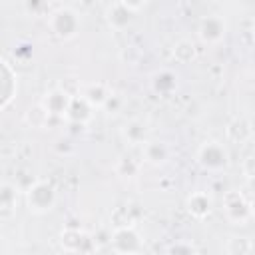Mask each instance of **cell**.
Here are the masks:
<instances>
[{"mask_svg":"<svg viewBox=\"0 0 255 255\" xmlns=\"http://www.w3.org/2000/svg\"><path fill=\"white\" fill-rule=\"evenodd\" d=\"M48 26H50L52 34L58 36L60 40H70V38H74V36L78 34V30H80V16H78L72 8L60 6V8H56V10L50 14Z\"/></svg>","mask_w":255,"mask_h":255,"instance_id":"1","label":"cell"},{"mask_svg":"<svg viewBox=\"0 0 255 255\" xmlns=\"http://www.w3.org/2000/svg\"><path fill=\"white\" fill-rule=\"evenodd\" d=\"M110 245L118 255H139L143 249L141 235L135 231L133 225L116 227L110 237Z\"/></svg>","mask_w":255,"mask_h":255,"instance_id":"2","label":"cell"},{"mask_svg":"<svg viewBox=\"0 0 255 255\" xmlns=\"http://www.w3.org/2000/svg\"><path fill=\"white\" fill-rule=\"evenodd\" d=\"M26 203L28 209L34 213H46L56 203V189L48 181H34L26 189Z\"/></svg>","mask_w":255,"mask_h":255,"instance_id":"3","label":"cell"},{"mask_svg":"<svg viewBox=\"0 0 255 255\" xmlns=\"http://www.w3.org/2000/svg\"><path fill=\"white\" fill-rule=\"evenodd\" d=\"M197 163L207 171H219L229 163V153L219 141H205L197 149Z\"/></svg>","mask_w":255,"mask_h":255,"instance_id":"4","label":"cell"},{"mask_svg":"<svg viewBox=\"0 0 255 255\" xmlns=\"http://www.w3.org/2000/svg\"><path fill=\"white\" fill-rule=\"evenodd\" d=\"M223 211H225L227 219L237 223V225L247 223L253 215L251 201L245 199V195L241 191H227L223 195Z\"/></svg>","mask_w":255,"mask_h":255,"instance_id":"5","label":"cell"},{"mask_svg":"<svg viewBox=\"0 0 255 255\" xmlns=\"http://www.w3.org/2000/svg\"><path fill=\"white\" fill-rule=\"evenodd\" d=\"M62 247L70 255H90L96 249V241L92 235H86L82 229H64Z\"/></svg>","mask_w":255,"mask_h":255,"instance_id":"6","label":"cell"},{"mask_svg":"<svg viewBox=\"0 0 255 255\" xmlns=\"http://www.w3.org/2000/svg\"><path fill=\"white\" fill-rule=\"evenodd\" d=\"M225 32H227V24H225L223 16L209 14V16H203L199 20L197 34H199L203 44H217L219 40H223Z\"/></svg>","mask_w":255,"mask_h":255,"instance_id":"7","label":"cell"},{"mask_svg":"<svg viewBox=\"0 0 255 255\" xmlns=\"http://www.w3.org/2000/svg\"><path fill=\"white\" fill-rule=\"evenodd\" d=\"M133 16H135V14L129 10L128 2H114V4L108 6V10H106V20H108V24H110L114 30H124V28H128V26L131 24Z\"/></svg>","mask_w":255,"mask_h":255,"instance_id":"8","label":"cell"},{"mask_svg":"<svg viewBox=\"0 0 255 255\" xmlns=\"http://www.w3.org/2000/svg\"><path fill=\"white\" fill-rule=\"evenodd\" d=\"M70 96H66L60 88H56V90H52V92H48L46 96H44V100H42V108L48 112V116H56V118H64L66 116V112H68V106H70Z\"/></svg>","mask_w":255,"mask_h":255,"instance_id":"9","label":"cell"},{"mask_svg":"<svg viewBox=\"0 0 255 255\" xmlns=\"http://www.w3.org/2000/svg\"><path fill=\"white\" fill-rule=\"evenodd\" d=\"M92 106L82 98V96H76L70 100V106H68V112H66V118L70 124H80L84 126L90 118H92Z\"/></svg>","mask_w":255,"mask_h":255,"instance_id":"10","label":"cell"},{"mask_svg":"<svg viewBox=\"0 0 255 255\" xmlns=\"http://www.w3.org/2000/svg\"><path fill=\"white\" fill-rule=\"evenodd\" d=\"M187 211L191 217L195 219H203L209 215L211 211V197L205 193V191H193L189 197H187V203H185Z\"/></svg>","mask_w":255,"mask_h":255,"instance_id":"11","label":"cell"},{"mask_svg":"<svg viewBox=\"0 0 255 255\" xmlns=\"http://www.w3.org/2000/svg\"><path fill=\"white\" fill-rule=\"evenodd\" d=\"M177 88V76L171 70H159L151 76V90L159 96H169Z\"/></svg>","mask_w":255,"mask_h":255,"instance_id":"12","label":"cell"},{"mask_svg":"<svg viewBox=\"0 0 255 255\" xmlns=\"http://www.w3.org/2000/svg\"><path fill=\"white\" fill-rule=\"evenodd\" d=\"M110 88L106 86V84H102V82H94V84H88L82 92H80V96L92 106V108H102L104 104H106V100L110 98Z\"/></svg>","mask_w":255,"mask_h":255,"instance_id":"13","label":"cell"},{"mask_svg":"<svg viewBox=\"0 0 255 255\" xmlns=\"http://www.w3.org/2000/svg\"><path fill=\"white\" fill-rule=\"evenodd\" d=\"M141 149H143L145 161L151 163V165H161V163H165L169 159V147L163 141H151V139H147L141 145Z\"/></svg>","mask_w":255,"mask_h":255,"instance_id":"14","label":"cell"},{"mask_svg":"<svg viewBox=\"0 0 255 255\" xmlns=\"http://www.w3.org/2000/svg\"><path fill=\"white\" fill-rule=\"evenodd\" d=\"M16 197H18V189L12 183L0 185V217L4 219L12 217L14 207H16Z\"/></svg>","mask_w":255,"mask_h":255,"instance_id":"15","label":"cell"},{"mask_svg":"<svg viewBox=\"0 0 255 255\" xmlns=\"http://www.w3.org/2000/svg\"><path fill=\"white\" fill-rule=\"evenodd\" d=\"M124 137L131 145H143L147 141V128L139 120H131L124 126Z\"/></svg>","mask_w":255,"mask_h":255,"instance_id":"16","label":"cell"},{"mask_svg":"<svg viewBox=\"0 0 255 255\" xmlns=\"http://www.w3.org/2000/svg\"><path fill=\"white\" fill-rule=\"evenodd\" d=\"M171 52H173V58H175L179 64H189V62H193L195 56H197L195 44H193L191 40H179V42H175V46H173Z\"/></svg>","mask_w":255,"mask_h":255,"instance_id":"17","label":"cell"},{"mask_svg":"<svg viewBox=\"0 0 255 255\" xmlns=\"http://www.w3.org/2000/svg\"><path fill=\"white\" fill-rule=\"evenodd\" d=\"M225 249L229 255H249L251 249H253V243L249 237H243V235H231L225 243Z\"/></svg>","mask_w":255,"mask_h":255,"instance_id":"18","label":"cell"},{"mask_svg":"<svg viewBox=\"0 0 255 255\" xmlns=\"http://www.w3.org/2000/svg\"><path fill=\"white\" fill-rule=\"evenodd\" d=\"M116 171H118L122 177H135V175L139 173V161L133 159L131 155H124V157L118 161Z\"/></svg>","mask_w":255,"mask_h":255,"instance_id":"19","label":"cell"},{"mask_svg":"<svg viewBox=\"0 0 255 255\" xmlns=\"http://www.w3.org/2000/svg\"><path fill=\"white\" fill-rule=\"evenodd\" d=\"M48 112L38 104V106H34V108H30L28 110V114H26V122L28 124H32V128H46V124H48Z\"/></svg>","mask_w":255,"mask_h":255,"instance_id":"20","label":"cell"},{"mask_svg":"<svg viewBox=\"0 0 255 255\" xmlns=\"http://www.w3.org/2000/svg\"><path fill=\"white\" fill-rule=\"evenodd\" d=\"M167 255H195V247L189 241H175L167 247Z\"/></svg>","mask_w":255,"mask_h":255,"instance_id":"21","label":"cell"},{"mask_svg":"<svg viewBox=\"0 0 255 255\" xmlns=\"http://www.w3.org/2000/svg\"><path fill=\"white\" fill-rule=\"evenodd\" d=\"M120 106H122V98H120L118 94H110V98L106 100V104H104L102 108H106V110L112 114V112H118Z\"/></svg>","mask_w":255,"mask_h":255,"instance_id":"22","label":"cell"},{"mask_svg":"<svg viewBox=\"0 0 255 255\" xmlns=\"http://www.w3.org/2000/svg\"><path fill=\"white\" fill-rule=\"evenodd\" d=\"M251 163H253V159H251V157H247V159H245V175H247V179H251V177H253Z\"/></svg>","mask_w":255,"mask_h":255,"instance_id":"23","label":"cell"},{"mask_svg":"<svg viewBox=\"0 0 255 255\" xmlns=\"http://www.w3.org/2000/svg\"><path fill=\"white\" fill-rule=\"evenodd\" d=\"M58 151H60V153H64V151H66V153H70V151H72V147H70V145H62V141H60Z\"/></svg>","mask_w":255,"mask_h":255,"instance_id":"24","label":"cell"},{"mask_svg":"<svg viewBox=\"0 0 255 255\" xmlns=\"http://www.w3.org/2000/svg\"><path fill=\"white\" fill-rule=\"evenodd\" d=\"M60 255H70V253H66V251H64V253H60Z\"/></svg>","mask_w":255,"mask_h":255,"instance_id":"25","label":"cell"}]
</instances>
